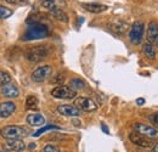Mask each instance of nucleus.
<instances>
[{"mask_svg": "<svg viewBox=\"0 0 158 152\" xmlns=\"http://www.w3.org/2000/svg\"><path fill=\"white\" fill-rule=\"evenodd\" d=\"M0 135L6 140H14V139H21L26 135V129L17 125H9L2 129H0Z\"/></svg>", "mask_w": 158, "mask_h": 152, "instance_id": "nucleus-1", "label": "nucleus"}, {"mask_svg": "<svg viewBox=\"0 0 158 152\" xmlns=\"http://www.w3.org/2000/svg\"><path fill=\"white\" fill-rule=\"evenodd\" d=\"M48 55H49V50L45 46H34V48L28 49L26 53V57L31 62H40Z\"/></svg>", "mask_w": 158, "mask_h": 152, "instance_id": "nucleus-2", "label": "nucleus"}, {"mask_svg": "<svg viewBox=\"0 0 158 152\" xmlns=\"http://www.w3.org/2000/svg\"><path fill=\"white\" fill-rule=\"evenodd\" d=\"M142 37H143V23L140 21H136L129 31L130 43L134 45H140L142 41Z\"/></svg>", "mask_w": 158, "mask_h": 152, "instance_id": "nucleus-3", "label": "nucleus"}, {"mask_svg": "<svg viewBox=\"0 0 158 152\" xmlns=\"http://www.w3.org/2000/svg\"><path fill=\"white\" fill-rule=\"evenodd\" d=\"M129 140L136 145L139 147H143V149H150V147H153V139H150V137H146L141 134L136 133V132H133V133L129 134Z\"/></svg>", "mask_w": 158, "mask_h": 152, "instance_id": "nucleus-4", "label": "nucleus"}, {"mask_svg": "<svg viewBox=\"0 0 158 152\" xmlns=\"http://www.w3.org/2000/svg\"><path fill=\"white\" fill-rule=\"evenodd\" d=\"M51 95L56 99H62V100H71L74 99L77 95V91H74L73 89H71L69 87L66 85H59L55 89L51 90Z\"/></svg>", "mask_w": 158, "mask_h": 152, "instance_id": "nucleus-5", "label": "nucleus"}, {"mask_svg": "<svg viewBox=\"0 0 158 152\" xmlns=\"http://www.w3.org/2000/svg\"><path fill=\"white\" fill-rule=\"evenodd\" d=\"M52 74V67L51 66H40L37 70L33 71L32 73V79L35 83H43L48 78H50Z\"/></svg>", "mask_w": 158, "mask_h": 152, "instance_id": "nucleus-6", "label": "nucleus"}, {"mask_svg": "<svg viewBox=\"0 0 158 152\" xmlns=\"http://www.w3.org/2000/svg\"><path fill=\"white\" fill-rule=\"evenodd\" d=\"M74 106H76L78 110L84 111V112H94V111H96V108H98L95 101L91 100L90 97H78V99H76Z\"/></svg>", "mask_w": 158, "mask_h": 152, "instance_id": "nucleus-7", "label": "nucleus"}, {"mask_svg": "<svg viewBox=\"0 0 158 152\" xmlns=\"http://www.w3.org/2000/svg\"><path fill=\"white\" fill-rule=\"evenodd\" d=\"M134 130L136 133L146 136V137H150V139H156V137H158V129H156L155 127L143 124V123H135L134 124Z\"/></svg>", "mask_w": 158, "mask_h": 152, "instance_id": "nucleus-8", "label": "nucleus"}, {"mask_svg": "<svg viewBox=\"0 0 158 152\" xmlns=\"http://www.w3.org/2000/svg\"><path fill=\"white\" fill-rule=\"evenodd\" d=\"M48 34L46 28L43 24H32L26 33V39H37Z\"/></svg>", "mask_w": 158, "mask_h": 152, "instance_id": "nucleus-9", "label": "nucleus"}, {"mask_svg": "<svg viewBox=\"0 0 158 152\" xmlns=\"http://www.w3.org/2000/svg\"><path fill=\"white\" fill-rule=\"evenodd\" d=\"M146 39L150 44H155L158 40V24L156 22L151 21L147 27V33H146Z\"/></svg>", "mask_w": 158, "mask_h": 152, "instance_id": "nucleus-10", "label": "nucleus"}, {"mask_svg": "<svg viewBox=\"0 0 158 152\" xmlns=\"http://www.w3.org/2000/svg\"><path fill=\"white\" fill-rule=\"evenodd\" d=\"M57 112L62 116H67V117H78L81 111L72 105H61L57 107Z\"/></svg>", "mask_w": 158, "mask_h": 152, "instance_id": "nucleus-11", "label": "nucleus"}, {"mask_svg": "<svg viewBox=\"0 0 158 152\" xmlns=\"http://www.w3.org/2000/svg\"><path fill=\"white\" fill-rule=\"evenodd\" d=\"M16 111V105L11 101H6L0 103V117L1 118H7Z\"/></svg>", "mask_w": 158, "mask_h": 152, "instance_id": "nucleus-12", "label": "nucleus"}, {"mask_svg": "<svg viewBox=\"0 0 158 152\" xmlns=\"http://www.w3.org/2000/svg\"><path fill=\"white\" fill-rule=\"evenodd\" d=\"M1 93H2V95L5 96V97H7V99H15V97H17V96L20 95L19 89L14 84H10V83L2 87Z\"/></svg>", "mask_w": 158, "mask_h": 152, "instance_id": "nucleus-13", "label": "nucleus"}, {"mask_svg": "<svg viewBox=\"0 0 158 152\" xmlns=\"http://www.w3.org/2000/svg\"><path fill=\"white\" fill-rule=\"evenodd\" d=\"M6 147L11 151L15 152H22L26 149V145L23 142V140L21 139H14V140H7L6 141Z\"/></svg>", "mask_w": 158, "mask_h": 152, "instance_id": "nucleus-14", "label": "nucleus"}, {"mask_svg": "<svg viewBox=\"0 0 158 152\" xmlns=\"http://www.w3.org/2000/svg\"><path fill=\"white\" fill-rule=\"evenodd\" d=\"M27 123L33 127H40L45 124V118L39 113H31L27 116Z\"/></svg>", "mask_w": 158, "mask_h": 152, "instance_id": "nucleus-15", "label": "nucleus"}, {"mask_svg": "<svg viewBox=\"0 0 158 152\" xmlns=\"http://www.w3.org/2000/svg\"><path fill=\"white\" fill-rule=\"evenodd\" d=\"M83 7L89 11V12H93V14H101L103 11L107 10V6L106 5H102V4H94V2H89V4H83Z\"/></svg>", "mask_w": 158, "mask_h": 152, "instance_id": "nucleus-16", "label": "nucleus"}, {"mask_svg": "<svg viewBox=\"0 0 158 152\" xmlns=\"http://www.w3.org/2000/svg\"><path fill=\"white\" fill-rule=\"evenodd\" d=\"M143 54L146 55L147 58L153 60V58L156 57V49L153 48V45H152V44L147 43V44H145V45H143Z\"/></svg>", "mask_w": 158, "mask_h": 152, "instance_id": "nucleus-17", "label": "nucleus"}, {"mask_svg": "<svg viewBox=\"0 0 158 152\" xmlns=\"http://www.w3.org/2000/svg\"><path fill=\"white\" fill-rule=\"evenodd\" d=\"M38 107V99L35 96H28L26 99V108L27 110H37Z\"/></svg>", "mask_w": 158, "mask_h": 152, "instance_id": "nucleus-18", "label": "nucleus"}, {"mask_svg": "<svg viewBox=\"0 0 158 152\" xmlns=\"http://www.w3.org/2000/svg\"><path fill=\"white\" fill-rule=\"evenodd\" d=\"M84 87H85V83L81 79H78V78H74V79H72L69 82V88L73 89L74 91L80 90V89H84Z\"/></svg>", "mask_w": 158, "mask_h": 152, "instance_id": "nucleus-19", "label": "nucleus"}, {"mask_svg": "<svg viewBox=\"0 0 158 152\" xmlns=\"http://www.w3.org/2000/svg\"><path fill=\"white\" fill-rule=\"evenodd\" d=\"M51 15L55 17L56 19H59L61 22H67L68 21V17H67V15L61 10V9H54L52 11H51Z\"/></svg>", "mask_w": 158, "mask_h": 152, "instance_id": "nucleus-20", "label": "nucleus"}, {"mask_svg": "<svg viewBox=\"0 0 158 152\" xmlns=\"http://www.w3.org/2000/svg\"><path fill=\"white\" fill-rule=\"evenodd\" d=\"M41 6L46 10H50V11H52L54 9H57L55 0H41Z\"/></svg>", "mask_w": 158, "mask_h": 152, "instance_id": "nucleus-21", "label": "nucleus"}, {"mask_svg": "<svg viewBox=\"0 0 158 152\" xmlns=\"http://www.w3.org/2000/svg\"><path fill=\"white\" fill-rule=\"evenodd\" d=\"M12 10L5 7V6H1L0 5V19H9L11 15H12Z\"/></svg>", "mask_w": 158, "mask_h": 152, "instance_id": "nucleus-22", "label": "nucleus"}, {"mask_svg": "<svg viewBox=\"0 0 158 152\" xmlns=\"http://www.w3.org/2000/svg\"><path fill=\"white\" fill-rule=\"evenodd\" d=\"M11 82V77L6 72H0V87H4Z\"/></svg>", "mask_w": 158, "mask_h": 152, "instance_id": "nucleus-23", "label": "nucleus"}, {"mask_svg": "<svg viewBox=\"0 0 158 152\" xmlns=\"http://www.w3.org/2000/svg\"><path fill=\"white\" fill-rule=\"evenodd\" d=\"M52 129H60L59 127H55V125H46V127H44V128H41V129H39L37 133L33 134V136H39V135H41L43 133H45L46 130H52Z\"/></svg>", "mask_w": 158, "mask_h": 152, "instance_id": "nucleus-24", "label": "nucleus"}, {"mask_svg": "<svg viewBox=\"0 0 158 152\" xmlns=\"http://www.w3.org/2000/svg\"><path fill=\"white\" fill-rule=\"evenodd\" d=\"M43 152H62L61 149L55 146V145H46L44 149H43Z\"/></svg>", "mask_w": 158, "mask_h": 152, "instance_id": "nucleus-25", "label": "nucleus"}, {"mask_svg": "<svg viewBox=\"0 0 158 152\" xmlns=\"http://www.w3.org/2000/svg\"><path fill=\"white\" fill-rule=\"evenodd\" d=\"M54 84H63V82H64V76L63 74H56L55 78H52V80H51Z\"/></svg>", "mask_w": 158, "mask_h": 152, "instance_id": "nucleus-26", "label": "nucleus"}, {"mask_svg": "<svg viewBox=\"0 0 158 152\" xmlns=\"http://www.w3.org/2000/svg\"><path fill=\"white\" fill-rule=\"evenodd\" d=\"M150 120H151L152 125H153L156 129H158V113L152 114V116L150 117Z\"/></svg>", "mask_w": 158, "mask_h": 152, "instance_id": "nucleus-27", "label": "nucleus"}, {"mask_svg": "<svg viewBox=\"0 0 158 152\" xmlns=\"http://www.w3.org/2000/svg\"><path fill=\"white\" fill-rule=\"evenodd\" d=\"M136 103L140 105V106L143 105V103H145V99H138V100H136Z\"/></svg>", "mask_w": 158, "mask_h": 152, "instance_id": "nucleus-28", "label": "nucleus"}, {"mask_svg": "<svg viewBox=\"0 0 158 152\" xmlns=\"http://www.w3.org/2000/svg\"><path fill=\"white\" fill-rule=\"evenodd\" d=\"M152 152H158V142H156L152 147Z\"/></svg>", "mask_w": 158, "mask_h": 152, "instance_id": "nucleus-29", "label": "nucleus"}, {"mask_svg": "<svg viewBox=\"0 0 158 152\" xmlns=\"http://www.w3.org/2000/svg\"><path fill=\"white\" fill-rule=\"evenodd\" d=\"M5 1H7V2H10V4H19L21 0H5Z\"/></svg>", "mask_w": 158, "mask_h": 152, "instance_id": "nucleus-30", "label": "nucleus"}, {"mask_svg": "<svg viewBox=\"0 0 158 152\" xmlns=\"http://www.w3.org/2000/svg\"><path fill=\"white\" fill-rule=\"evenodd\" d=\"M101 127H102V129H103V130H105V132H106V134H108V129H107V128H106V125H103V124H102V125H101Z\"/></svg>", "mask_w": 158, "mask_h": 152, "instance_id": "nucleus-31", "label": "nucleus"}, {"mask_svg": "<svg viewBox=\"0 0 158 152\" xmlns=\"http://www.w3.org/2000/svg\"><path fill=\"white\" fill-rule=\"evenodd\" d=\"M34 147H35V144H31L29 145V149H34Z\"/></svg>", "mask_w": 158, "mask_h": 152, "instance_id": "nucleus-32", "label": "nucleus"}, {"mask_svg": "<svg viewBox=\"0 0 158 152\" xmlns=\"http://www.w3.org/2000/svg\"><path fill=\"white\" fill-rule=\"evenodd\" d=\"M157 51H158V40H157Z\"/></svg>", "mask_w": 158, "mask_h": 152, "instance_id": "nucleus-33", "label": "nucleus"}, {"mask_svg": "<svg viewBox=\"0 0 158 152\" xmlns=\"http://www.w3.org/2000/svg\"><path fill=\"white\" fill-rule=\"evenodd\" d=\"M0 152H10V151H0Z\"/></svg>", "mask_w": 158, "mask_h": 152, "instance_id": "nucleus-34", "label": "nucleus"}]
</instances>
